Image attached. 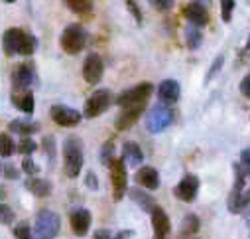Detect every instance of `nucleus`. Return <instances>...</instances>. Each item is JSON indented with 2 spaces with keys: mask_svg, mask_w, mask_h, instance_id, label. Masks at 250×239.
Here are the masks:
<instances>
[{
  "mask_svg": "<svg viewBox=\"0 0 250 239\" xmlns=\"http://www.w3.org/2000/svg\"><path fill=\"white\" fill-rule=\"evenodd\" d=\"M59 44H61V49H63L65 53L77 55L87 46V34L79 24H71L63 30V34H61V38H59Z\"/></svg>",
  "mask_w": 250,
  "mask_h": 239,
  "instance_id": "5",
  "label": "nucleus"
},
{
  "mask_svg": "<svg viewBox=\"0 0 250 239\" xmlns=\"http://www.w3.org/2000/svg\"><path fill=\"white\" fill-rule=\"evenodd\" d=\"M130 235H132V231H126V229H124V231H118V233H116L112 239H128Z\"/></svg>",
  "mask_w": 250,
  "mask_h": 239,
  "instance_id": "45",
  "label": "nucleus"
},
{
  "mask_svg": "<svg viewBox=\"0 0 250 239\" xmlns=\"http://www.w3.org/2000/svg\"><path fill=\"white\" fill-rule=\"evenodd\" d=\"M246 49L250 51V38H248V44H246Z\"/></svg>",
  "mask_w": 250,
  "mask_h": 239,
  "instance_id": "49",
  "label": "nucleus"
},
{
  "mask_svg": "<svg viewBox=\"0 0 250 239\" xmlns=\"http://www.w3.org/2000/svg\"><path fill=\"white\" fill-rule=\"evenodd\" d=\"M120 158L124 162H128V166H140L142 160H144V152L136 143L128 141V143L122 144V156Z\"/></svg>",
  "mask_w": 250,
  "mask_h": 239,
  "instance_id": "20",
  "label": "nucleus"
},
{
  "mask_svg": "<svg viewBox=\"0 0 250 239\" xmlns=\"http://www.w3.org/2000/svg\"><path fill=\"white\" fill-rule=\"evenodd\" d=\"M126 8H128V12L132 14V18L136 20V24H138V26H142L144 16H142V10H140V6H138L136 0H126Z\"/></svg>",
  "mask_w": 250,
  "mask_h": 239,
  "instance_id": "34",
  "label": "nucleus"
},
{
  "mask_svg": "<svg viewBox=\"0 0 250 239\" xmlns=\"http://www.w3.org/2000/svg\"><path fill=\"white\" fill-rule=\"evenodd\" d=\"M8 131L14 133V135H20V137H30V135H36L40 131V125L36 123H28V121H20V119H16V121L8 123Z\"/></svg>",
  "mask_w": 250,
  "mask_h": 239,
  "instance_id": "23",
  "label": "nucleus"
},
{
  "mask_svg": "<svg viewBox=\"0 0 250 239\" xmlns=\"http://www.w3.org/2000/svg\"><path fill=\"white\" fill-rule=\"evenodd\" d=\"M112 158H114V141H106L101 148V162L104 166H108L112 162Z\"/></svg>",
  "mask_w": 250,
  "mask_h": 239,
  "instance_id": "32",
  "label": "nucleus"
},
{
  "mask_svg": "<svg viewBox=\"0 0 250 239\" xmlns=\"http://www.w3.org/2000/svg\"><path fill=\"white\" fill-rule=\"evenodd\" d=\"M0 174H2V164H0Z\"/></svg>",
  "mask_w": 250,
  "mask_h": 239,
  "instance_id": "50",
  "label": "nucleus"
},
{
  "mask_svg": "<svg viewBox=\"0 0 250 239\" xmlns=\"http://www.w3.org/2000/svg\"><path fill=\"white\" fill-rule=\"evenodd\" d=\"M150 6L158 12H167L173 8V0H148Z\"/></svg>",
  "mask_w": 250,
  "mask_h": 239,
  "instance_id": "37",
  "label": "nucleus"
},
{
  "mask_svg": "<svg viewBox=\"0 0 250 239\" xmlns=\"http://www.w3.org/2000/svg\"><path fill=\"white\" fill-rule=\"evenodd\" d=\"M42 148L45 150L49 160H53V154H55V141H53V137H43L42 139Z\"/></svg>",
  "mask_w": 250,
  "mask_h": 239,
  "instance_id": "40",
  "label": "nucleus"
},
{
  "mask_svg": "<svg viewBox=\"0 0 250 239\" xmlns=\"http://www.w3.org/2000/svg\"><path fill=\"white\" fill-rule=\"evenodd\" d=\"M195 4H201V6H205V8H209L211 6V0H193Z\"/></svg>",
  "mask_w": 250,
  "mask_h": 239,
  "instance_id": "46",
  "label": "nucleus"
},
{
  "mask_svg": "<svg viewBox=\"0 0 250 239\" xmlns=\"http://www.w3.org/2000/svg\"><path fill=\"white\" fill-rule=\"evenodd\" d=\"M144 107H146V105L124 107V109L118 113L116 121H114V127H116V131H128V129H132V127L138 123V119L144 115Z\"/></svg>",
  "mask_w": 250,
  "mask_h": 239,
  "instance_id": "13",
  "label": "nucleus"
},
{
  "mask_svg": "<svg viewBox=\"0 0 250 239\" xmlns=\"http://www.w3.org/2000/svg\"><path fill=\"white\" fill-rule=\"evenodd\" d=\"M179 95H181V87L175 79H164L158 87V99H160V105H166V107H171L179 101Z\"/></svg>",
  "mask_w": 250,
  "mask_h": 239,
  "instance_id": "16",
  "label": "nucleus"
},
{
  "mask_svg": "<svg viewBox=\"0 0 250 239\" xmlns=\"http://www.w3.org/2000/svg\"><path fill=\"white\" fill-rule=\"evenodd\" d=\"M85 184H87L91 190H97V188H99V180H97L95 172H87V176H85Z\"/></svg>",
  "mask_w": 250,
  "mask_h": 239,
  "instance_id": "42",
  "label": "nucleus"
},
{
  "mask_svg": "<svg viewBox=\"0 0 250 239\" xmlns=\"http://www.w3.org/2000/svg\"><path fill=\"white\" fill-rule=\"evenodd\" d=\"M199 217L195 214H187L181 221V235L183 237H189V235H195L199 231Z\"/></svg>",
  "mask_w": 250,
  "mask_h": 239,
  "instance_id": "26",
  "label": "nucleus"
},
{
  "mask_svg": "<svg viewBox=\"0 0 250 239\" xmlns=\"http://www.w3.org/2000/svg\"><path fill=\"white\" fill-rule=\"evenodd\" d=\"M12 103H14V107H18L26 115H32L34 113V107H36L34 93L30 89H26V91H14L12 93Z\"/></svg>",
  "mask_w": 250,
  "mask_h": 239,
  "instance_id": "21",
  "label": "nucleus"
},
{
  "mask_svg": "<svg viewBox=\"0 0 250 239\" xmlns=\"http://www.w3.org/2000/svg\"><path fill=\"white\" fill-rule=\"evenodd\" d=\"M201 42H203V34H201L199 28L189 26V28L185 30V46L189 48V49H197L201 46Z\"/></svg>",
  "mask_w": 250,
  "mask_h": 239,
  "instance_id": "27",
  "label": "nucleus"
},
{
  "mask_svg": "<svg viewBox=\"0 0 250 239\" xmlns=\"http://www.w3.org/2000/svg\"><path fill=\"white\" fill-rule=\"evenodd\" d=\"M223 64H225V55H223V53H219V55L213 59V64H211V68H209V72H207V75H205V85H207V83H211V81H213V77L223 70Z\"/></svg>",
  "mask_w": 250,
  "mask_h": 239,
  "instance_id": "31",
  "label": "nucleus"
},
{
  "mask_svg": "<svg viewBox=\"0 0 250 239\" xmlns=\"http://www.w3.org/2000/svg\"><path fill=\"white\" fill-rule=\"evenodd\" d=\"M240 93H242L246 99H250V75H246V77L240 81Z\"/></svg>",
  "mask_w": 250,
  "mask_h": 239,
  "instance_id": "43",
  "label": "nucleus"
},
{
  "mask_svg": "<svg viewBox=\"0 0 250 239\" xmlns=\"http://www.w3.org/2000/svg\"><path fill=\"white\" fill-rule=\"evenodd\" d=\"M12 221H14V212L10 210V206H6V204L0 202V223L10 225Z\"/></svg>",
  "mask_w": 250,
  "mask_h": 239,
  "instance_id": "36",
  "label": "nucleus"
},
{
  "mask_svg": "<svg viewBox=\"0 0 250 239\" xmlns=\"http://www.w3.org/2000/svg\"><path fill=\"white\" fill-rule=\"evenodd\" d=\"M22 34H24V30H22V28H8V30L2 34V51H4L8 57L16 55Z\"/></svg>",
  "mask_w": 250,
  "mask_h": 239,
  "instance_id": "19",
  "label": "nucleus"
},
{
  "mask_svg": "<svg viewBox=\"0 0 250 239\" xmlns=\"http://www.w3.org/2000/svg\"><path fill=\"white\" fill-rule=\"evenodd\" d=\"M248 235H250V233H248Z\"/></svg>",
  "mask_w": 250,
  "mask_h": 239,
  "instance_id": "52",
  "label": "nucleus"
},
{
  "mask_svg": "<svg viewBox=\"0 0 250 239\" xmlns=\"http://www.w3.org/2000/svg\"><path fill=\"white\" fill-rule=\"evenodd\" d=\"M234 10V0H221V18L223 22H230Z\"/></svg>",
  "mask_w": 250,
  "mask_h": 239,
  "instance_id": "35",
  "label": "nucleus"
},
{
  "mask_svg": "<svg viewBox=\"0 0 250 239\" xmlns=\"http://www.w3.org/2000/svg\"><path fill=\"white\" fill-rule=\"evenodd\" d=\"M93 239H112V235H110V231H106V229H99V231L93 235Z\"/></svg>",
  "mask_w": 250,
  "mask_h": 239,
  "instance_id": "44",
  "label": "nucleus"
},
{
  "mask_svg": "<svg viewBox=\"0 0 250 239\" xmlns=\"http://www.w3.org/2000/svg\"><path fill=\"white\" fill-rule=\"evenodd\" d=\"M232 168H234V184H232V190L229 194L227 206H229L230 214H242L250 206V188L246 186V176L240 170V166L234 164Z\"/></svg>",
  "mask_w": 250,
  "mask_h": 239,
  "instance_id": "1",
  "label": "nucleus"
},
{
  "mask_svg": "<svg viewBox=\"0 0 250 239\" xmlns=\"http://www.w3.org/2000/svg\"><path fill=\"white\" fill-rule=\"evenodd\" d=\"M49 117L51 121L59 127H65V129H71V127H77L81 123L83 115L71 107H65V105H53L49 109Z\"/></svg>",
  "mask_w": 250,
  "mask_h": 239,
  "instance_id": "9",
  "label": "nucleus"
},
{
  "mask_svg": "<svg viewBox=\"0 0 250 239\" xmlns=\"http://www.w3.org/2000/svg\"><path fill=\"white\" fill-rule=\"evenodd\" d=\"M4 196H6V192H4L2 188H0V200H4Z\"/></svg>",
  "mask_w": 250,
  "mask_h": 239,
  "instance_id": "47",
  "label": "nucleus"
},
{
  "mask_svg": "<svg viewBox=\"0 0 250 239\" xmlns=\"http://www.w3.org/2000/svg\"><path fill=\"white\" fill-rule=\"evenodd\" d=\"M65 4L75 14H89L93 10V0H65Z\"/></svg>",
  "mask_w": 250,
  "mask_h": 239,
  "instance_id": "28",
  "label": "nucleus"
},
{
  "mask_svg": "<svg viewBox=\"0 0 250 239\" xmlns=\"http://www.w3.org/2000/svg\"><path fill=\"white\" fill-rule=\"evenodd\" d=\"M36 49H38V40H36V36H32L30 32H26V30H24V34H22V38H20V44H18V51H16V53L30 57Z\"/></svg>",
  "mask_w": 250,
  "mask_h": 239,
  "instance_id": "24",
  "label": "nucleus"
},
{
  "mask_svg": "<svg viewBox=\"0 0 250 239\" xmlns=\"http://www.w3.org/2000/svg\"><path fill=\"white\" fill-rule=\"evenodd\" d=\"M112 93L108 89H99L95 91L87 101H85V109H83V117L87 119H97L101 117L104 111H108V107L112 105Z\"/></svg>",
  "mask_w": 250,
  "mask_h": 239,
  "instance_id": "8",
  "label": "nucleus"
},
{
  "mask_svg": "<svg viewBox=\"0 0 250 239\" xmlns=\"http://www.w3.org/2000/svg\"><path fill=\"white\" fill-rule=\"evenodd\" d=\"M16 150H18L20 154H24V156H32V154L38 150V144H36L30 137H22V141L16 144Z\"/></svg>",
  "mask_w": 250,
  "mask_h": 239,
  "instance_id": "30",
  "label": "nucleus"
},
{
  "mask_svg": "<svg viewBox=\"0 0 250 239\" xmlns=\"http://www.w3.org/2000/svg\"><path fill=\"white\" fill-rule=\"evenodd\" d=\"M179 239H185V237H183V235H181V237H179Z\"/></svg>",
  "mask_w": 250,
  "mask_h": 239,
  "instance_id": "51",
  "label": "nucleus"
},
{
  "mask_svg": "<svg viewBox=\"0 0 250 239\" xmlns=\"http://www.w3.org/2000/svg\"><path fill=\"white\" fill-rule=\"evenodd\" d=\"M150 215H152V227H154V237L152 239H167V235L171 231V221H169L166 210L160 208V206H154Z\"/></svg>",
  "mask_w": 250,
  "mask_h": 239,
  "instance_id": "15",
  "label": "nucleus"
},
{
  "mask_svg": "<svg viewBox=\"0 0 250 239\" xmlns=\"http://www.w3.org/2000/svg\"><path fill=\"white\" fill-rule=\"evenodd\" d=\"M240 170L244 172V176L246 178H250V148H244L242 152H240Z\"/></svg>",
  "mask_w": 250,
  "mask_h": 239,
  "instance_id": "38",
  "label": "nucleus"
},
{
  "mask_svg": "<svg viewBox=\"0 0 250 239\" xmlns=\"http://www.w3.org/2000/svg\"><path fill=\"white\" fill-rule=\"evenodd\" d=\"M110 168V182H112V196L114 202H120L126 196L128 190V174H126V162L122 158H112V162L108 164Z\"/></svg>",
  "mask_w": 250,
  "mask_h": 239,
  "instance_id": "7",
  "label": "nucleus"
},
{
  "mask_svg": "<svg viewBox=\"0 0 250 239\" xmlns=\"http://www.w3.org/2000/svg\"><path fill=\"white\" fill-rule=\"evenodd\" d=\"M136 182H138V186H142L146 190H158L160 188V174L154 166H142L136 172Z\"/></svg>",
  "mask_w": 250,
  "mask_h": 239,
  "instance_id": "18",
  "label": "nucleus"
},
{
  "mask_svg": "<svg viewBox=\"0 0 250 239\" xmlns=\"http://www.w3.org/2000/svg\"><path fill=\"white\" fill-rule=\"evenodd\" d=\"M59 225H61V221H59V215L55 212L42 210L36 215L32 235H34V239H55L59 233Z\"/></svg>",
  "mask_w": 250,
  "mask_h": 239,
  "instance_id": "3",
  "label": "nucleus"
},
{
  "mask_svg": "<svg viewBox=\"0 0 250 239\" xmlns=\"http://www.w3.org/2000/svg\"><path fill=\"white\" fill-rule=\"evenodd\" d=\"M14 237H16V239H34L30 223H28V221H20V223L14 227Z\"/></svg>",
  "mask_w": 250,
  "mask_h": 239,
  "instance_id": "33",
  "label": "nucleus"
},
{
  "mask_svg": "<svg viewBox=\"0 0 250 239\" xmlns=\"http://www.w3.org/2000/svg\"><path fill=\"white\" fill-rule=\"evenodd\" d=\"M183 16L189 20L191 26H195V28H203V26H207L209 20H211L209 10H207L205 6H201V4H195V2L187 4V6L183 8Z\"/></svg>",
  "mask_w": 250,
  "mask_h": 239,
  "instance_id": "17",
  "label": "nucleus"
},
{
  "mask_svg": "<svg viewBox=\"0 0 250 239\" xmlns=\"http://www.w3.org/2000/svg\"><path fill=\"white\" fill-rule=\"evenodd\" d=\"M91 221H93V215L87 208H77L69 214V225H71V231L77 235V237H85L91 229Z\"/></svg>",
  "mask_w": 250,
  "mask_h": 239,
  "instance_id": "12",
  "label": "nucleus"
},
{
  "mask_svg": "<svg viewBox=\"0 0 250 239\" xmlns=\"http://www.w3.org/2000/svg\"><path fill=\"white\" fill-rule=\"evenodd\" d=\"M154 93V85L150 81H144V83H138L136 87L132 89H126L122 91L114 101L118 107H136V105H146V101L152 97Z\"/></svg>",
  "mask_w": 250,
  "mask_h": 239,
  "instance_id": "6",
  "label": "nucleus"
},
{
  "mask_svg": "<svg viewBox=\"0 0 250 239\" xmlns=\"http://www.w3.org/2000/svg\"><path fill=\"white\" fill-rule=\"evenodd\" d=\"M173 109L171 107H166V105H156V107H152L150 111H148V115H146V121H144V125H146V129H148V133H152V135H160V133H164L171 123H173Z\"/></svg>",
  "mask_w": 250,
  "mask_h": 239,
  "instance_id": "4",
  "label": "nucleus"
},
{
  "mask_svg": "<svg viewBox=\"0 0 250 239\" xmlns=\"http://www.w3.org/2000/svg\"><path fill=\"white\" fill-rule=\"evenodd\" d=\"M197 192H199V178L195 174H185L179 180V184L173 188V196L185 204H191L197 198Z\"/></svg>",
  "mask_w": 250,
  "mask_h": 239,
  "instance_id": "10",
  "label": "nucleus"
},
{
  "mask_svg": "<svg viewBox=\"0 0 250 239\" xmlns=\"http://www.w3.org/2000/svg\"><path fill=\"white\" fill-rule=\"evenodd\" d=\"M2 174H4V178H8V180H18V176H20V172L10 164L2 168Z\"/></svg>",
  "mask_w": 250,
  "mask_h": 239,
  "instance_id": "41",
  "label": "nucleus"
},
{
  "mask_svg": "<svg viewBox=\"0 0 250 239\" xmlns=\"http://www.w3.org/2000/svg\"><path fill=\"white\" fill-rule=\"evenodd\" d=\"M22 170H24L26 174L34 176V174H38V172H40V166L34 162V158H32V156H24V160H22Z\"/></svg>",
  "mask_w": 250,
  "mask_h": 239,
  "instance_id": "39",
  "label": "nucleus"
},
{
  "mask_svg": "<svg viewBox=\"0 0 250 239\" xmlns=\"http://www.w3.org/2000/svg\"><path fill=\"white\" fill-rule=\"evenodd\" d=\"M128 194H130V198L144 210V212H152L154 210V206H156V202H154V198L152 196H148V194H144L142 190H138V188H132V190H126Z\"/></svg>",
  "mask_w": 250,
  "mask_h": 239,
  "instance_id": "25",
  "label": "nucleus"
},
{
  "mask_svg": "<svg viewBox=\"0 0 250 239\" xmlns=\"http://www.w3.org/2000/svg\"><path fill=\"white\" fill-rule=\"evenodd\" d=\"M83 143L79 137H67L63 143V172L67 178H77L83 168Z\"/></svg>",
  "mask_w": 250,
  "mask_h": 239,
  "instance_id": "2",
  "label": "nucleus"
},
{
  "mask_svg": "<svg viewBox=\"0 0 250 239\" xmlns=\"http://www.w3.org/2000/svg\"><path fill=\"white\" fill-rule=\"evenodd\" d=\"M103 73H104V64L99 53H89L85 64H83V79L89 83V85H97L101 79H103Z\"/></svg>",
  "mask_w": 250,
  "mask_h": 239,
  "instance_id": "11",
  "label": "nucleus"
},
{
  "mask_svg": "<svg viewBox=\"0 0 250 239\" xmlns=\"http://www.w3.org/2000/svg\"><path fill=\"white\" fill-rule=\"evenodd\" d=\"M26 188H28L34 196H38V198H47V196H51V192H53L51 182L45 180V178H30V180H26Z\"/></svg>",
  "mask_w": 250,
  "mask_h": 239,
  "instance_id": "22",
  "label": "nucleus"
},
{
  "mask_svg": "<svg viewBox=\"0 0 250 239\" xmlns=\"http://www.w3.org/2000/svg\"><path fill=\"white\" fill-rule=\"evenodd\" d=\"M34 66L28 62H24V64H20V66H16L14 68V72H12V87H14V91H26V89H30V85L34 83Z\"/></svg>",
  "mask_w": 250,
  "mask_h": 239,
  "instance_id": "14",
  "label": "nucleus"
},
{
  "mask_svg": "<svg viewBox=\"0 0 250 239\" xmlns=\"http://www.w3.org/2000/svg\"><path fill=\"white\" fill-rule=\"evenodd\" d=\"M16 152V143L10 139V135H0V156H4V158H8V156H12Z\"/></svg>",
  "mask_w": 250,
  "mask_h": 239,
  "instance_id": "29",
  "label": "nucleus"
},
{
  "mask_svg": "<svg viewBox=\"0 0 250 239\" xmlns=\"http://www.w3.org/2000/svg\"><path fill=\"white\" fill-rule=\"evenodd\" d=\"M2 2H6V4H12V2H16V0H2Z\"/></svg>",
  "mask_w": 250,
  "mask_h": 239,
  "instance_id": "48",
  "label": "nucleus"
}]
</instances>
